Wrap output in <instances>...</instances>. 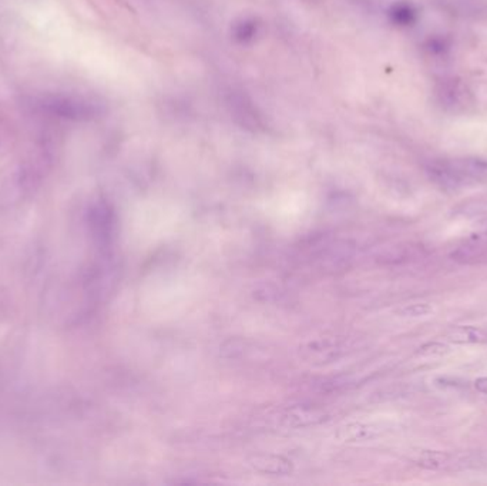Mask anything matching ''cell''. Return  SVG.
<instances>
[{"label": "cell", "instance_id": "cell-8", "mask_svg": "<svg viewBox=\"0 0 487 486\" xmlns=\"http://www.w3.org/2000/svg\"><path fill=\"white\" fill-rule=\"evenodd\" d=\"M460 264H480L487 261V232L479 231L477 234L466 238L450 256Z\"/></svg>", "mask_w": 487, "mask_h": 486}, {"label": "cell", "instance_id": "cell-9", "mask_svg": "<svg viewBox=\"0 0 487 486\" xmlns=\"http://www.w3.org/2000/svg\"><path fill=\"white\" fill-rule=\"evenodd\" d=\"M248 465L264 475L285 476L293 471V465L289 459L277 454H255L248 458Z\"/></svg>", "mask_w": 487, "mask_h": 486}, {"label": "cell", "instance_id": "cell-14", "mask_svg": "<svg viewBox=\"0 0 487 486\" xmlns=\"http://www.w3.org/2000/svg\"><path fill=\"white\" fill-rule=\"evenodd\" d=\"M449 349V347L445 342H439V341H434V342H428L424 344L422 348H419V354L420 355H442Z\"/></svg>", "mask_w": 487, "mask_h": 486}, {"label": "cell", "instance_id": "cell-7", "mask_svg": "<svg viewBox=\"0 0 487 486\" xmlns=\"http://www.w3.org/2000/svg\"><path fill=\"white\" fill-rule=\"evenodd\" d=\"M413 462L428 471H445L450 468H457V466H469L470 463H474L472 456H462V455H453L445 451H420L417 455L413 458Z\"/></svg>", "mask_w": 487, "mask_h": 486}, {"label": "cell", "instance_id": "cell-12", "mask_svg": "<svg viewBox=\"0 0 487 486\" xmlns=\"http://www.w3.org/2000/svg\"><path fill=\"white\" fill-rule=\"evenodd\" d=\"M439 96L442 97V103H445L446 106H450V107H452L453 97H455L456 108L457 107H462V108L466 107L472 99V94L467 90V87L464 85H462L460 82H455V80H452L445 87H442V90L439 92Z\"/></svg>", "mask_w": 487, "mask_h": 486}, {"label": "cell", "instance_id": "cell-2", "mask_svg": "<svg viewBox=\"0 0 487 486\" xmlns=\"http://www.w3.org/2000/svg\"><path fill=\"white\" fill-rule=\"evenodd\" d=\"M47 167L49 161L44 156L32 157L18 164L0 189L4 201L12 204L29 197L42 185Z\"/></svg>", "mask_w": 487, "mask_h": 486}, {"label": "cell", "instance_id": "cell-15", "mask_svg": "<svg viewBox=\"0 0 487 486\" xmlns=\"http://www.w3.org/2000/svg\"><path fill=\"white\" fill-rule=\"evenodd\" d=\"M474 388L480 392L487 395V377H480L474 381Z\"/></svg>", "mask_w": 487, "mask_h": 486}, {"label": "cell", "instance_id": "cell-4", "mask_svg": "<svg viewBox=\"0 0 487 486\" xmlns=\"http://www.w3.org/2000/svg\"><path fill=\"white\" fill-rule=\"evenodd\" d=\"M350 348L349 339L341 335H324L314 338L301 347V355L308 362L322 366L343 356Z\"/></svg>", "mask_w": 487, "mask_h": 486}, {"label": "cell", "instance_id": "cell-1", "mask_svg": "<svg viewBox=\"0 0 487 486\" xmlns=\"http://www.w3.org/2000/svg\"><path fill=\"white\" fill-rule=\"evenodd\" d=\"M426 174L442 190L456 192L487 183V160L480 157H443L426 164Z\"/></svg>", "mask_w": 487, "mask_h": 486}, {"label": "cell", "instance_id": "cell-6", "mask_svg": "<svg viewBox=\"0 0 487 486\" xmlns=\"http://www.w3.org/2000/svg\"><path fill=\"white\" fill-rule=\"evenodd\" d=\"M328 419L329 413L324 408L315 405H295L286 408L279 416L281 423L288 428L315 427Z\"/></svg>", "mask_w": 487, "mask_h": 486}, {"label": "cell", "instance_id": "cell-10", "mask_svg": "<svg viewBox=\"0 0 487 486\" xmlns=\"http://www.w3.org/2000/svg\"><path fill=\"white\" fill-rule=\"evenodd\" d=\"M443 341L456 345L484 344L487 342V330L474 325H456L443 335Z\"/></svg>", "mask_w": 487, "mask_h": 486}, {"label": "cell", "instance_id": "cell-17", "mask_svg": "<svg viewBox=\"0 0 487 486\" xmlns=\"http://www.w3.org/2000/svg\"><path fill=\"white\" fill-rule=\"evenodd\" d=\"M477 228H479V231L487 232V218L480 220V221H479V224H477Z\"/></svg>", "mask_w": 487, "mask_h": 486}, {"label": "cell", "instance_id": "cell-11", "mask_svg": "<svg viewBox=\"0 0 487 486\" xmlns=\"http://www.w3.org/2000/svg\"><path fill=\"white\" fill-rule=\"evenodd\" d=\"M379 434V428L375 423H365V422H356L349 423L346 427L341 428L338 432V438L343 442H362L375 438Z\"/></svg>", "mask_w": 487, "mask_h": 486}, {"label": "cell", "instance_id": "cell-13", "mask_svg": "<svg viewBox=\"0 0 487 486\" xmlns=\"http://www.w3.org/2000/svg\"><path fill=\"white\" fill-rule=\"evenodd\" d=\"M434 313L432 306L424 302H417V304H409V306H405L403 309L399 310V316L402 317H410V318H417V317H424Z\"/></svg>", "mask_w": 487, "mask_h": 486}, {"label": "cell", "instance_id": "cell-3", "mask_svg": "<svg viewBox=\"0 0 487 486\" xmlns=\"http://www.w3.org/2000/svg\"><path fill=\"white\" fill-rule=\"evenodd\" d=\"M33 106L40 111L73 121L89 120L99 113V106L87 97L69 93H49L33 100Z\"/></svg>", "mask_w": 487, "mask_h": 486}, {"label": "cell", "instance_id": "cell-16", "mask_svg": "<svg viewBox=\"0 0 487 486\" xmlns=\"http://www.w3.org/2000/svg\"><path fill=\"white\" fill-rule=\"evenodd\" d=\"M6 135H8L6 127H5V125L2 123V121H0V146H2L4 142L6 140Z\"/></svg>", "mask_w": 487, "mask_h": 486}, {"label": "cell", "instance_id": "cell-5", "mask_svg": "<svg viewBox=\"0 0 487 486\" xmlns=\"http://www.w3.org/2000/svg\"><path fill=\"white\" fill-rule=\"evenodd\" d=\"M87 225L96 244L103 251H107L115 231V216L110 204L104 200L94 201L87 210Z\"/></svg>", "mask_w": 487, "mask_h": 486}]
</instances>
